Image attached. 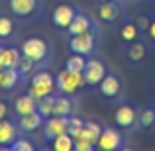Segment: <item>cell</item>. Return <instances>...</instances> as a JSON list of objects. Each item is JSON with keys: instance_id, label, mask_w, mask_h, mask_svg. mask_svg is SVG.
<instances>
[{"instance_id": "cell-22", "label": "cell", "mask_w": 155, "mask_h": 151, "mask_svg": "<svg viewBox=\"0 0 155 151\" xmlns=\"http://www.w3.org/2000/svg\"><path fill=\"white\" fill-rule=\"evenodd\" d=\"M55 98H57V96L47 94V96H43V98H39V100H38V112L41 114L43 118L53 116V108H55Z\"/></svg>"}, {"instance_id": "cell-21", "label": "cell", "mask_w": 155, "mask_h": 151, "mask_svg": "<svg viewBox=\"0 0 155 151\" xmlns=\"http://www.w3.org/2000/svg\"><path fill=\"white\" fill-rule=\"evenodd\" d=\"M73 112V102L67 98V94H61L55 98V108H53V114L55 116H71Z\"/></svg>"}, {"instance_id": "cell-18", "label": "cell", "mask_w": 155, "mask_h": 151, "mask_svg": "<svg viewBox=\"0 0 155 151\" xmlns=\"http://www.w3.org/2000/svg\"><path fill=\"white\" fill-rule=\"evenodd\" d=\"M22 59V49L16 47H0V65L2 67H16Z\"/></svg>"}, {"instance_id": "cell-34", "label": "cell", "mask_w": 155, "mask_h": 151, "mask_svg": "<svg viewBox=\"0 0 155 151\" xmlns=\"http://www.w3.org/2000/svg\"><path fill=\"white\" fill-rule=\"evenodd\" d=\"M147 34H149V38L155 41V20H151V24H149V28H147Z\"/></svg>"}, {"instance_id": "cell-9", "label": "cell", "mask_w": 155, "mask_h": 151, "mask_svg": "<svg viewBox=\"0 0 155 151\" xmlns=\"http://www.w3.org/2000/svg\"><path fill=\"white\" fill-rule=\"evenodd\" d=\"M98 90H100L102 96H106V98H116V96L122 92V83H120V79H118V75L106 73V77L98 84Z\"/></svg>"}, {"instance_id": "cell-30", "label": "cell", "mask_w": 155, "mask_h": 151, "mask_svg": "<svg viewBox=\"0 0 155 151\" xmlns=\"http://www.w3.org/2000/svg\"><path fill=\"white\" fill-rule=\"evenodd\" d=\"M10 149L12 151H34V143L30 140H16L10 145Z\"/></svg>"}, {"instance_id": "cell-13", "label": "cell", "mask_w": 155, "mask_h": 151, "mask_svg": "<svg viewBox=\"0 0 155 151\" xmlns=\"http://www.w3.org/2000/svg\"><path fill=\"white\" fill-rule=\"evenodd\" d=\"M118 16H120V4H118L116 0H104V2H100V6H98L100 22L110 24V22H114Z\"/></svg>"}, {"instance_id": "cell-8", "label": "cell", "mask_w": 155, "mask_h": 151, "mask_svg": "<svg viewBox=\"0 0 155 151\" xmlns=\"http://www.w3.org/2000/svg\"><path fill=\"white\" fill-rule=\"evenodd\" d=\"M75 14H77V10L71 6V4H59V6L53 10L51 20L59 30H67V28L71 26L73 18H75Z\"/></svg>"}, {"instance_id": "cell-19", "label": "cell", "mask_w": 155, "mask_h": 151, "mask_svg": "<svg viewBox=\"0 0 155 151\" xmlns=\"http://www.w3.org/2000/svg\"><path fill=\"white\" fill-rule=\"evenodd\" d=\"M100 133H102L100 124H96V122H92V120H87V122H84V128H83V132H81L79 137H84V140L96 143V141H98V137H100Z\"/></svg>"}, {"instance_id": "cell-2", "label": "cell", "mask_w": 155, "mask_h": 151, "mask_svg": "<svg viewBox=\"0 0 155 151\" xmlns=\"http://www.w3.org/2000/svg\"><path fill=\"white\" fill-rule=\"evenodd\" d=\"M55 84H57V90H59L61 94H75V92L81 90L87 83H84L83 73L63 69V71L55 77Z\"/></svg>"}, {"instance_id": "cell-24", "label": "cell", "mask_w": 155, "mask_h": 151, "mask_svg": "<svg viewBox=\"0 0 155 151\" xmlns=\"http://www.w3.org/2000/svg\"><path fill=\"white\" fill-rule=\"evenodd\" d=\"M35 65L38 63H35L34 59L22 55V59H20V63H18V71H20V75H22V79L24 77H31V73L35 71Z\"/></svg>"}, {"instance_id": "cell-4", "label": "cell", "mask_w": 155, "mask_h": 151, "mask_svg": "<svg viewBox=\"0 0 155 151\" xmlns=\"http://www.w3.org/2000/svg\"><path fill=\"white\" fill-rule=\"evenodd\" d=\"M73 53H79V55H92L96 49V39H94V34L91 31H84V34H77V35H71V43H69Z\"/></svg>"}, {"instance_id": "cell-1", "label": "cell", "mask_w": 155, "mask_h": 151, "mask_svg": "<svg viewBox=\"0 0 155 151\" xmlns=\"http://www.w3.org/2000/svg\"><path fill=\"white\" fill-rule=\"evenodd\" d=\"M55 88H57L55 77H53L49 71H39V73H35V75L31 77V83H30L28 92H30L35 100H39V98H43V96L51 94Z\"/></svg>"}, {"instance_id": "cell-29", "label": "cell", "mask_w": 155, "mask_h": 151, "mask_svg": "<svg viewBox=\"0 0 155 151\" xmlns=\"http://www.w3.org/2000/svg\"><path fill=\"white\" fill-rule=\"evenodd\" d=\"M153 122H155V110H153V108L143 110V112H141V116H140V124H141V128H149Z\"/></svg>"}, {"instance_id": "cell-16", "label": "cell", "mask_w": 155, "mask_h": 151, "mask_svg": "<svg viewBox=\"0 0 155 151\" xmlns=\"http://www.w3.org/2000/svg\"><path fill=\"white\" fill-rule=\"evenodd\" d=\"M41 124H43V116L38 110L31 114H26V116H20V120H18V128L22 132H35Z\"/></svg>"}, {"instance_id": "cell-6", "label": "cell", "mask_w": 155, "mask_h": 151, "mask_svg": "<svg viewBox=\"0 0 155 151\" xmlns=\"http://www.w3.org/2000/svg\"><path fill=\"white\" fill-rule=\"evenodd\" d=\"M69 118L71 116H49L43 124V136L47 140H53V137L61 136V133L69 132Z\"/></svg>"}, {"instance_id": "cell-14", "label": "cell", "mask_w": 155, "mask_h": 151, "mask_svg": "<svg viewBox=\"0 0 155 151\" xmlns=\"http://www.w3.org/2000/svg\"><path fill=\"white\" fill-rule=\"evenodd\" d=\"M18 130L12 122H8L6 118L0 120V147H10L16 140H18Z\"/></svg>"}, {"instance_id": "cell-26", "label": "cell", "mask_w": 155, "mask_h": 151, "mask_svg": "<svg viewBox=\"0 0 155 151\" xmlns=\"http://www.w3.org/2000/svg\"><path fill=\"white\" fill-rule=\"evenodd\" d=\"M14 34V22L8 16H0V39H8Z\"/></svg>"}, {"instance_id": "cell-15", "label": "cell", "mask_w": 155, "mask_h": 151, "mask_svg": "<svg viewBox=\"0 0 155 151\" xmlns=\"http://www.w3.org/2000/svg\"><path fill=\"white\" fill-rule=\"evenodd\" d=\"M14 110L18 116H26V114H31L38 110V100L28 92V94H22L16 98V104H14Z\"/></svg>"}, {"instance_id": "cell-25", "label": "cell", "mask_w": 155, "mask_h": 151, "mask_svg": "<svg viewBox=\"0 0 155 151\" xmlns=\"http://www.w3.org/2000/svg\"><path fill=\"white\" fill-rule=\"evenodd\" d=\"M137 30H140V28H137L136 24L126 22L124 26L120 28V38L124 39V41H134V39L137 38Z\"/></svg>"}, {"instance_id": "cell-31", "label": "cell", "mask_w": 155, "mask_h": 151, "mask_svg": "<svg viewBox=\"0 0 155 151\" xmlns=\"http://www.w3.org/2000/svg\"><path fill=\"white\" fill-rule=\"evenodd\" d=\"M94 145H96V143L84 140V137H77V140H75V149H77V151H92V147H94Z\"/></svg>"}, {"instance_id": "cell-23", "label": "cell", "mask_w": 155, "mask_h": 151, "mask_svg": "<svg viewBox=\"0 0 155 151\" xmlns=\"http://www.w3.org/2000/svg\"><path fill=\"white\" fill-rule=\"evenodd\" d=\"M84 67H87V57L79 55V53H73V55L67 59V63H65V69H69V71H77V73H83Z\"/></svg>"}, {"instance_id": "cell-5", "label": "cell", "mask_w": 155, "mask_h": 151, "mask_svg": "<svg viewBox=\"0 0 155 151\" xmlns=\"http://www.w3.org/2000/svg\"><path fill=\"white\" fill-rule=\"evenodd\" d=\"M106 65L102 63L100 59H88L87 61V67L83 71V77H84V83L88 87H98L100 80L106 77Z\"/></svg>"}, {"instance_id": "cell-33", "label": "cell", "mask_w": 155, "mask_h": 151, "mask_svg": "<svg viewBox=\"0 0 155 151\" xmlns=\"http://www.w3.org/2000/svg\"><path fill=\"white\" fill-rule=\"evenodd\" d=\"M6 116H8V104L4 100H0V120H4Z\"/></svg>"}, {"instance_id": "cell-7", "label": "cell", "mask_w": 155, "mask_h": 151, "mask_svg": "<svg viewBox=\"0 0 155 151\" xmlns=\"http://www.w3.org/2000/svg\"><path fill=\"white\" fill-rule=\"evenodd\" d=\"M8 6L16 18H30L39 10V0H8Z\"/></svg>"}, {"instance_id": "cell-11", "label": "cell", "mask_w": 155, "mask_h": 151, "mask_svg": "<svg viewBox=\"0 0 155 151\" xmlns=\"http://www.w3.org/2000/svg\"><path fill=\"white\" fill-rule=\"evenodd\" d=\"M114 120H116V124L120 126V128L130 130L137 122L136 108H134V106H130V104H122L120 108L116 110V114H114Z\"/></svg>"}, {"instance_id": "cell-12", "label": "cell", "mask_w": 155, "mask_h": 151, "mask_svg": "<svg viewBox=\"0 0 155 151\" xmlns=\"http://www.w3.org/2000/svg\"><path fill=\"white\" fill-rule=\"evenodd\" d=\"M22 80V75L16 67H4L0 71V90H12Z\"/></svg>"}, {"instance_id": "cell-32", "label": "cell", "mask_w": 155, "mask_h": 151, "mask_svg": "<svg viewBox=\"0 0 155 151\" xmlns=\"http://www.w3.org/2000/svg\"><path fill=\"white\" fill-rule=\"evenodd\" d=\"M149 24H151V22H149V18H147V16H137L136 26L140 28V30H147V28H149Z\"/></svg>"}, {"instance_id": "cell-10", "label": "cell", "mask_w": 155, "mask_h": 151, "mask_svg": "<svg viewBox=\"0 0 155 151\" xmlns=\"http://www.w3.org/2000/svg\"><path fill=\"white\" fill-rule=\"evenodd\" d=\"M96 145H98L100 149H104V151H114V149H118V147L122 145V136H120V132H116L114 128H102V133H100Z\"/></svg>"}, {"instance_id": "cell-20", "label": "cell", "mask_w": 155, "mask_h": 151, "mask_svg": "<svg viewBox=\"0 0 155 151\" xmlns=\"http://www.w3.org/2000/svg\"><path fill=\"white\" fill-rule=\"evenodd\" d=\"M53 149L55 151H73L75 149V137H73L69 132L53 137Z\"/></svg>"}, {"instance_id": "cell-3", "label": "cell", "mask_w": 155, "mask_h": 151, "mask_svg": "<svg viewBox=\"0 0 155 151\" xmlns=\"http://www.w3.org/2000/svg\"><path fill=\"white\" fill-rule=\"evenodd\" d=\"M20 49H22V55L34 59L35 63H43L49 57V43L43 38H28Z\"/></svg>"}, {"instance_id": "cell-36", "label": "cell", "mask_w": 155, "mask_h": 151, "mask_svg": "<svg viewBox=\"0 0 155 151\" xmlns=\"http://www.w3.org/2000/svg\"><path fill=\"white\" fill-rule=\"evenodd\" d=\"M100 2H104V0H100Z\"/></svg>"}, {"instance_id": "cell-28", "label": "cell", "mask_w": 155, "mask_h": 151, "mask_svg": "<svg viewBox=\"0 0 155 151\" xmlns=\"http://www.w3.org/2000/svg\"><path fill=\"white\" fill-rule=\"evenodd\" d=\"M128 57L132 61H141L145 57V45L143 43H132V45H130V49H128Z\"/></svg>"}, {"instance_id": "cell-17", "label": "cell", "mask_w": 155, "mask_h": 151, "mask_svg": "<svg viewBox=\"0 0 155 151\" xmlns=\"http://www.w3.org/2000/svg\"><path fill=\"white\" fill-rule=\"evenodd\" d=\"M91 28H92L91 18H88L87 14H83V12H77L75 18H73V22H71V26H69L67 30H69V34H71V35H77V34L91 31Z\"/></svg>"}, {"instance_id": "cell-27", "label": "cell", "mask_w": 155, "mask_h": 151, "mask_svg": "<svg viewBox=\"0 0 155 151\" xmlns=\"http://www.w3.org/2000/svg\"><path fill=\"white\" fill-rule=\"evenodd\" d=\"M83 128H84V120H83V118H79V116L69 118V133H71V136L75 137V140L81 136Z\"/></svg>"}, {"instance_id": "cell-35", "label": "cell", "mask_w": 155, "mask_h": 151, "mask_svg": "<svg viewBox=\"0 0 155 151\" xmlns=\"http://www.w3.org/2000/svg\"><path fill=\"white\" fill-rule=\"evenodd\" d=\"M2 69H4V67H2V65H0V71H2Z\"/></svg>"}]
</instances>
